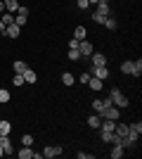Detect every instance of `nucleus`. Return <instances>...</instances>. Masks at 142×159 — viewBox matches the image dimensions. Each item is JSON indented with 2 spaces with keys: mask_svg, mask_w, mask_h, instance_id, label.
<instances>
[{
  "mask_svg": "<svg viewBox=\"0 0 142 159\" xmlns=\"http://www.w3.org/2000/svg\"><path fill=\"white\" fill-rule=\"evenodd\" d=\"M109 100H111V105H116L118 109H126V107L130 105V100L126 98V95H123L118 88H111V95H109Z\"/></svg>",
  "mask_w": 142,
  "mask_h": 159,
  "instance_id": "f257e3e1",
  "label": "nucleus"
},
{
  "mask_svg": "<svg viewBox=\"0 0 142 159\" xmlns=\"http://www.w3.org/2000/svg\"><path fill=\"white\" fill-rule=\"evenodd\" d=\"M26 17H28V7L19 5V10L14 12V24H17V26H24V24H26Z\"/></svg>",
  "mask_w": 142,
  "mask_h": 159,
  "instance_id": "f03ea898",
  "label": "nucleus"
},
{
  "mask_svg": "<svg viewBox=\"0 0 142 159\" xmlns=\"http://www.w3.org/2000/svg\"><path fill=\"white\" fill-rule=\"evenodd\" d=\"M107 107H111V100H109V98H97V100H93V109H95L97 114H102Z\"/></svg>",
  "mask_w": 142,
  "mask_h": 159,
  "instance_id": "7ed1b4c3",
  "label": "nucleus"
},
{
  "mask_svg": "<svg viewBox=\"0 0 142 159\" xmlns=\"http://www.w3.org/2000/svg\"><path fill=\"white\" fill-rule=\"evenodd\" d=\"M78 52H81V57H90V55L95 52L93 43H90V40H85V38H83L81 43H78Z\"/></svg>",
  "mask_w": 142,
  "mask_h": 159,
  "instance_id": "20e7f679",
  "label": "nucleus"
},
{
  "mask_svg": "<svg viewBox=\"0 0 142 159\" xmlns=\"http://www.w3.org/2000/svg\"><path fill=\"white\" fill-rule=\"evenodd\" d=\"M140 133H142V124H140V121H135V124H128V138H130V140H135V143H137Z\"/></svg>",
  "mask_w": 142,
  "mask_h": 159,
  "instance_id": "39448f33",
  "label": "nucleus"
},
{
  "mask_svg": "<svg viewBox=\"0 0 142 159\" xmlns=\"http://www.w3.org/2000/svg\"><path fill=\"white\" fill-rule=\"evenodd\" d=\"M93 14H97V17H111V7H109V2H97Z\"/></svg>",
  "mask_w": 142,
  "mask_h": 159,
  "instance_id": "423d86ee",
  "label": "nucleus"
},
{
  "mask_svg": "<svg viewBox=\"0 0 142 159\" xmlns=\"http://www.w3.org/2000/svg\"><path fill=\"white\" fill-rule=\"evenodd\" d=\"M59 154H62V147L59 145H47V147H43V157H45V159L59 157Z\"/></svg>",
  "mask_w": 142,
  "mask_h": 159,
  "instance_id": "0eeeda50",
  "label": "nucleus"
},
{
  "mask_svg": "<svg viewBox=\"0 0 142 159\" xmlns=\"http://www.w3.org/2000/svg\"><path fill=\"white\" fill-rule=\"evenodd\" d=\"M0 147H2V152H5V154H12V152H14L10 135H0Z\"/></svg>",
  "mask_w": 142,
  "mask_h": 159,
  "instance_id": "6e6552de",
  "label": "nucleus"
},
{
  "mask_svg": "<svg viewBox=\"0 0 142 159\" xmlns=\"http://www.w3.org/2000/svg\"><path fill=\"white\" fill-rule=\"evenodd\" d=\"M90 74L104 81V79H109V66H93V69H90Z\"/></svg>",
  "mask_w": 142,
  "mask_h": 159,
  "instance_id": "1a4fd4ad",
  "label": "nucleus"
},
{
  "mask_svg": "<svg viewBox=\"0 0 142 159\" xmlns=\"http://www.w3.org/2000/svg\"><path fill=\"white\" fill-rule=\"evenodd\" d=\"M90 62H93V66H107V57L102 52H93L90 55Z\"/></svg>",
  "mask_w": 142,
  "mask_h": 159,
  "instance_id": "9d476101",
  "label": "nucleus"
},
{
  "mask_svg": "<svg viewBox=\"0 0 142 159\" xmlns=\"http://www.w3.org/2000/svg\"><path fill=\"white\" fill-rule=\"evenodd\" d=\"M19 33H21V26H17V24L5 26V36H7V38H19Z\"/></svg>",
  "mask_w": 142,
  "mask_h": 159,
  "instance_id": "9b49d317",
  "label": "nucleus"
},
{
  "mask_svg": "<svg viewBox=\"0 0 142 159\" xmlns=\"http://www.w3.org/2000/svg\"><path fill=\"white\" fill-rule=\"evenodd\" d=\"M88 86H90V90H102V86H104V81L102 79H97V76H90V81H88Z\"/></svg>",
  "mask_w": 142,
  "mask_h": 159,
  "instance_id": "f8f14e48",
  "label": "nucleus"
},
{
  "mask_svg": "<svg viewBox=\"0 0 142 159\" xmlns=\"http://www.w3.org/2000/svg\"><path fill=\"white\" fill-rule=\"evenodd\" d=\"M17 157H19V159H33V150L26 147V145H21V150L17 152Z\"/></svg>",
  "mask_w": 142,
  "mask_h": 159,
  "instance_id": "ddd939ff",
  "label": "nucleus"
},
{
  "mask_svg": "<svg viewBox=\"0 0 142 159\" xmlns=\"http://www.w3.org/2000/svg\"><path fill=\"white\" fill-rule=\"evenodd\" d=\"M62 83H64L67 88H71L76 83V76H74V74H69V71H64V74H62Z\"/></svg>",
  "mask_w": 142,
  "mask_h": 159,
  "instance_id": "4468645a",
  "label": "nucleus"
},
{
  "mask_svg": "<svg viewBox=\"0 0 142 159\" xmlns=\"http://www.w3.org/2000/svg\"><path fill=\"white\" fill-rule=\"evenodd\" d=\"M114 133L118 135V138H123V135H128V124H118V121H116V126H114Z\"/></svg>",
  "mask_w": 142,
  "mask_h": 159,
  "instance_id": "2eb2a0df",
  "label": "nucleus"
},
{
  "mask_svg": "<svg viewBox=\"0 0 142 159\" xmlns=\"http://www.w3.org/2000/svg\"><path fill=\"white\" fill-rule=\"evenodd\" d=\"M100 124H102V116H100V114H90V116H88V126L90 128H100Z\"/></svg>",
  "mask_w": 142,
  "mask_h": 159,
  "instance_id": "dca6fc26",
  "label": "nucleus"
},
{
  "mask_svg": "<svg viewBox=\"0 0 142 159\" xmlns=\"http://www.w3.org/2000/svg\"><path fill=\"white\" fill-rule=\"evenodd\" d=\"M123 154H126V150H123L121 145H114V147H111V152H109V157H111V159H121Z\"/></svg>",
  "mask_w": 142,
  "mask_h": 159,
  "instance_id": "f3484780",
  "label": "nucleus"
},
{
  "mask_svg": "<svg viewBox=\"0 0 142 159\" xmlns=\"http://www.w3.org/2000/svg\"><path fill=\"white\" fill-rule=\"evenodd\" d=\"M19 10V0H5V12H17Z\"/></svg>",
  "mask_w": 142,
  "mask_h": 159,
  "instance_id": "a211bd4d",
  "label": "nucleus"
},
{
  "mask_svg": "<svg viewBox=\"0 0 142 159\" xmlns=\"http://www.w3.org/2000/svg\"><path fill=\"white\" fill-rule=\"evenodd\" d=\"M10 131H12V124L7 119H0V135H10Z\"/></svg>",
  "mask_w": 142,
  "mask_h": 159,
  "instance_id": "6ab92c4d",
  "label": "nucleus"
},
{
  "mask_svg": "<svg viewBox=\"0 0 142 159\" xmlns=\"http://www.w3.org/2000/svg\"><path fill=\"white\" fill-rule=\"evenodd\" d=\"M24 81H26V83H36V81H38V74H36L33 69H26V71H24Z\"/></svg>",
  "mask_w": 142,
  "mask_h": 159,
  "instance_id": "aec40b11",
  "label": "nucleus"
},
{
  "mask_svg": "<svg viewBox=\"0 0 142 159\" xmlns=\"http://www.w3.org/2000/svg\"><path fill=\"white\" fill-rule=\"evenodd\" d=\"M142 74V57H137L135 62H133V71H130V76H140Z\"/></svg>",
  "mask_w": 142,
  "mask_h": 159,
  "instance_id": "412c9836",
  "label": "nucleus"
},
{
  "mask_svg": "<svg viewBox=\"0 0 142 159\" xmlns=\"http://www.w3.org/2000/svg\"><path fill=\"white\" fill-rule=\"evenodd\" d=\"M0 21H2L5 26H10V24H14V14L12 12H2L0 14Z\"/></svg>",
  "mask_w": 142,
  "mask_h": 159,
  "instance_id": "4be33fe9",
  "label": "nucleus"
},
{
  "mask_svg": "<svg viewBox=\"0 0 142 159\" xmlns=\"http://www.w3.org/2000/svg\"><path fill=\"white\" fill-rule=\"evenodd\" d=\"M12 69H14V74H24V71H26V69H28V66H26V62L17 60V62H14V64H12Z\"/></svg>",
  "mask_w": 142,
  "mask_h": 159,
  "instance_id": "5701e85b",
  "label": "nucleus"
},
{
  "mask_svg": "<svg viewBox=\"0 0 142 159\" xmlns=\"http://www.w3.org/2000/svg\"><path fill=\"white\" fill-rule=\"evenodd\" d=\"M104 26H107L109 31H116V29H118V21H116L114 17H107V19H104Z\"/></svg>",
  "mask_w": 142,
  "mask_h": 159,
  "instance_id": "b1692460",
  "label": "nucleus"
},
{
  "mask_svg": "<svg viewBox=\"0 0 142 159\" xmlns=\"http://www.w3.org/2000/svg\"><path fill=\"white\" fill-rule=\"evenodd\" d=\"M85 36H88V29H85V26H76V31H74V38L83 40Z\"/></svg>",
  "mask_w": 142,
  "mask_h": 159,
  "instance_id": "393cba45",
  "label": "nucleus"
},
{
  "mask_svg": "<svg viewBox=\"0 0 142 159\" xmlns=\"http://www.w3.org/2000/svg\"><path fill=\"white\" fill-rule=\"evenodd\" d=\"M71 62H78L81 60V52H78V48H69V55H67Z\"/></svg>",
  "mask_w": 142,
  "mask_h": 159,
  "instance_id": "a878e982",
  "label": "nucleus"
},
{
  "mask_svg": "<svg viewBox=\"0 0 142 159\" xmlns=\"http://www.w3.org/2000/svg\"><path fill=\"white\" fill-rule=\"evenodd\" d=\"M24 83H26V81H24V74H14V76H12V86L21 88Z\"/></svg>",
  "mask_w": 142,
  "mask_h": 159,
  "instance_id": "bb28decb",
  "label": "nucleus"
},
{
  "mask_svg": "<svg viewBox=\"0 0 142 159\" xmlns=\"http://www.w3.org/2000/svg\"><path fill=\"white\" fill-rule=\"evenodd\" d=\"M21 145L31 147V145H33V135H31V133H21Z\"/></svg>",
  "mask_w": 142,
  "mask_h": 159,
  "instance_id": "cd10ccee",
  "label": "nucleus"
},
{
  "mask_svg": "<svg viewBox=\"0 0 142 159\" xmlns=\"http://www.w3.org/2000/svg\"><path fill=\"white\" fill-rule=\"evenodd\" d=\"M121 71H123V74H128V76H130V71H133V62H130V60H126V62L121 64Z\"/></svg>",
  "mask_w": 142,
  "mask_h": 159,
  "instance_id": "c85d7f7f",
  "label": "nucleus"
},
{
  "mask_svg": "<svg viewBox=\"0 0 142 159\" xmlns=\"http://www.w3.org/2000/svg\"><path fill=\"white\" fill-rule=\"evenodd\" d=\"M7 102H10V93L5 88H0V105H7Z\"/></svg>",
  "mask_w": 142,
  "mask_h": 159,
  "instance_id": "c756f323",
  "label": "nucleus"
},
{
  "mask_svg": "<svg viewBox=\"0 0 142 159\" xmlns=\"http://www.w3.org/2000/svg\"><path fill=\"white\" fill-rule=\"evenodd\" d=\"M76 157H78V159H93L95 154H90V152H78V154H76Z\"/></svg>",
  "mask_w": 142,
  "mask_h": 159,
  "instance_id": "7c9ffc66",
  "label": "nucleus"
},
{
  "mask_svg": "<svg viewBox=\"0 0 142 159\" xmlns=\"http://www.w3.org/2000/svg\"><path fill=\"white\" fill-rule=\"evenodd\" d=\"M88 7H90L88 0H78V10H88Z\"/></svg>",
  "mask_w": 142,
  "mask_h": 159,
  "instance_id": "2f4dec72",
  "label": "nucleus"
},
{
  "mask_svg": "<svg viewBox=\"0 0 142 159\" xmlns=\"http://www.w3.org/2000/svg\"><path fill=\"white\" fill-rule=\"evenodd\" d=\"M90 76H93V74H81V83H88V81H90Z\"/></svg>",
  "mask_w": 142,
  "mask_h": 159,
  "instance_id": "473e14b6",
  "label": "nucleus"
},
{
  "mask_svg": "<svg viewBox=\"0 0 142 159\" xmlns=\"http://www.w3.org/2000/svg\"><path fill=\"white\" fill-rule=\"evenodd\" d=\"M78 43H81L78 38H71V40H69V48H78Z\"/></svg>",
  "mask_w": 142,
  "mask_h": 159,
  "instance_id": "72a5a7b5",
  "label": "nucleus"
},
{
  "mask_svg": "<svg viewBox=\"0 0 142 159\" xmlns=\"http://www.w3.org/2000/svg\"><path fill=\"white\" fill-rule=\"evenodd\" d=\"M5 12V2H2V0H0V14Z\"/></svg>",
  "mask_w": 142,
  "mask_h": 159,
  "instance_id": "f704fd0d",
  "label": "nucleus"
},
{
  "mask_svg": "<svg viewBox=\"0 0 142 159\" xmlns=\"http://www.w3.org/2000/svg\"><path fill=\"white\" fill-rule=\"evenodd\" d=\"M0 33H5V24L2 21H0Z\"/></svg>",
  "mask_w": 142,
  "mask_h": 159,
  "instance_id": "c9c22d12",
  "label": "nucleus"
},
{
  "mask_svg": "<svg viewBox=\"0 0 142 159\" xmlns=\"http://www.w3.org/2000/svg\"><path fill=\"white\" fill-rule=\"evenodd\" d=\"M88 2H90V5H97V2H100V0H88Z\"/></svg>",
  "mask_w": 142,
  "mask_h": 159,
  "instance_id": "e433bc0d",
  "label": "nucleus"
},
{
  "mask_svg": "<svg viewBox=\"0 0 142 159\" xmlns=\"http://www.w3.org/2000/svg\"><path fill=\"white\" fill-rule=\"evenodd\" d=\"M2 157H5V152H2V147H0V159H2Z\"/></svg>",
  "mask_w": 142,
  "mask_h": 159,
  "instance_id": "4c0bfd02",
  "label": "nucleus"
},
{
  "mask_svg": "<svg viewBox=\"0 0 142 159\" xmlns=\"http://www.w3.org/2000/svg\"><path fill=\"white\" fill-rule=\"evenodd\" d=\"M100 2H109V0H100Z\"/></svg>",
  "mask_w": 142,
  "mask_h": 159,
  "instance_id": "58836bf2",
  "label": "nucleus"
}]
</instances>
